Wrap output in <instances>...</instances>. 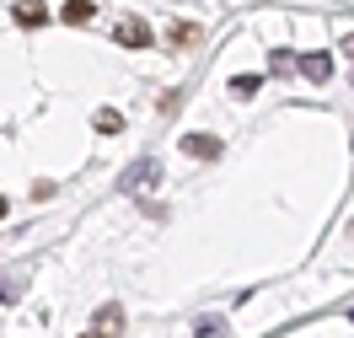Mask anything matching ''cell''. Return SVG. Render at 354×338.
Returning a JSON list of instances; mask_svg holds the SVG:
<instances>
[{
	"instance_id": "1",
	"label": "cell",
	"mask_w": 354,
	"mask_h": 338,
	"mask_svg": "<svg viewBox=\"0 0 354 338\" xmlns=\"http://www.w3.org/2000/svg\"><path fill=\"white\" fill-rule=\"evenodd\" d=\"M183 151L199 156V161H221V140H215V135H188V140H183Z\"/></svg>"
},
{
	"instance_id": "2",
	"label": "cell",
	"mask_w": 354,
	"mask_h": 338,
	"mask_svg": "<svg viewBox=\"0 0 354 338\" xmlns=\"http://www.w3.org/2000/svg\"><path fill=\"white\" fill-rule=\"evenodd\" d=\"M17 22H22V27H44L48 22V6H44V0H22V6H17Z\"/></svg>"
},
{
	"instance_id": "3",
	"label": "cell",
	"mask_w": 354,
	"mask_h": 338,
	"mask_svg": "<svg viewBox=\"0 0 354 338\" xmlns=\"http://www.w3.org/2000/svg\"><path fill=\"white\" fill-rule=\"evenodd\" d=\"M118 44L145 48V44H151V27H145V22H124V27H118Z\"/></svg>"
},
{
	"instance_id": "4",
	"label": "cell",
	"mask_w": 354,
	"mask_h": 338,
	"mask_svg": "<svg viewBox=\"0 0 354 338\" xmlns=\"http://www.w3.org/2000/svg\"><path fill=\"white\" fill-rule=\"evenodd\" d=\"M65 22H70V27L91 22V0H65Z\"/></svg>"
},
{
	"instance_id": "5",
	"label": "cell",
	"mask_w": 354,
	"mask_h": 338,
	"mask_svg": "<svg viewBox=\"0 0 354 338\" xmlns=\"http://www.w3.org/2000/svg\"><path fill=\"white\" fill-rule=\"evenodd\" d=\"M301 70H306V75H311V81H328V54H306V59H301Z\"/></svg>"
},
{
	"instance_id": "6",
	"label": "cell",
	"mask_w": 354,
	"mask_h": 338,
	"mask_svg": "<svg viewBox=\"0 0 354 338\" xmlns=\"http://www.w3.org/2000/svg\"><path fill=\"white\" fill-rule=\"evenodd\" d=\"M172 44L177 48H194V44H199V27H194V22H172Z\"/></svg>"
},
{
	"instance_id": "7",
	"label": "cell",
	"mask_w": 354,
	"mask_h": 338,
	"mask_svg": "<svg viewBox=\"0 0 354 338\" xmlns=\"http://www.w3.org/2000/svg\"><path fill=\"white\" fill-rule=\"evenodd\" d=\"M97 129H102V135H118V129H124V118H118L113 108H102V113H97Z\"/></svg>"
},
{
	"instance_id": "8",
	"label": "cell",
	"mask_w": 354,
	"mask_h": 338,
	"mask_svg": "<svg viewBox=\"0 0 354 338\" xmlns=\"http://www.w3.org/2000/svg\"><path fill=\"white\" fill-rule=\"evenodd\" d=\"M258 91V75H236V97H252Z\"/></svg>"
},
{
	"instance_id": "9",
	"label": "cell",
	"mask_w": 354,
	"mask_h": 338,
	"mask_svg": "<svg viewBox=\"0 0 354 338\" xmlns=\"http://www.w3.org/2000/svg\"><path fill=\"white\" fill-rule=\"evenodd\" d=\"M0 220H6V199H0Z\"/></svg>"
},
{
	"instance_id": "10",
	"label": "cell",
	"mask_w": 354,
	"mask_h": 338,
	"mask_svg": "<svg viewBox=\"0 0 354 338\" xmlns=\"http://www.w3.org/2000/svg\"><path fill=\"white\" fill-rule=\"evenodd\" d=\"M86 338H102V333H86Z\"/></svg>"
}]
</instances>
